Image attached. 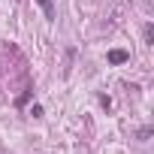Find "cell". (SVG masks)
Wrapping results in <instances>:
<instances>
[{"label": "cell", "instance_id": "cell-1", "mask_svg": "<svg viewBox=\"0 0 154 154\" xmlns=\"http://www.w3.org/2000/svg\"><path fill=\"white\" fill-rule=\"evenodd\" d=\"M109 60H112V63H124V60H130V54H127L124 48H115V51H109Z\"/></svg>", "mask_w": 154, "mask_h": 154}, {"label": "cell", "instance_id": "cell-2", "mask_svg": "<svg viewBox=\"0 0 154 154\" xmlns=\"http://www.w3.org/2000/svg\"><path fill=\"white\" fill-rule=\"evenodd\" d=\"M39 3H42V6H45V9H48V3H51V0H39Z\"/></svg>", "mask_w": 154, "mask_h": 154}]
</instances>
